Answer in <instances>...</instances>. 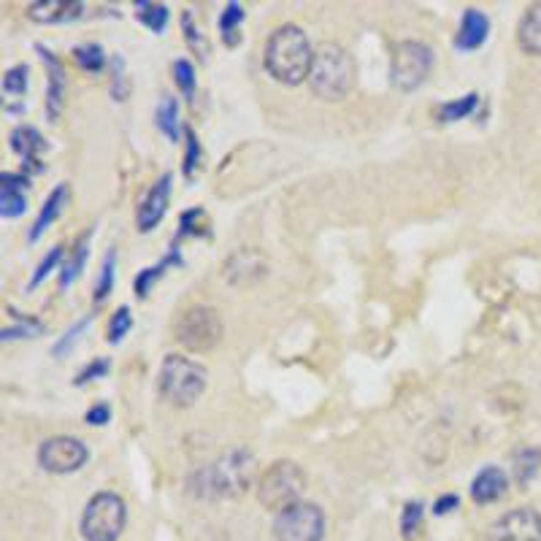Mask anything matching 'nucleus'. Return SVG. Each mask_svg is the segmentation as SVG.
Returning a JSON list of instances; mask_svg holds the SVG:
<instances>
[{
  "label": "nucleus",
  "instance_id": "2f4dec72",
  "mask_svg": "<svg viewBox=\"0 0 541 541\" xmlns=\"http://www.w3.org/2000/svg\"><path fill=\"white\" fill-rule=\"evenodd\" d=\"M130 328H133V312H130L128 306H120V309L109 317L106 341H109V344H120V341L130 333Z\"/></svg>",
  "mask_w": 541,
  "mask_h": 541
},
{
  "label": "nucleus",
  "instance_id": "a19ab883",
  "mask_svg": "<svg viewBox=\"0 0 541 541\" xmlns=\"http://www.w3.org/2000/svg\"><path fill=\"white\" fill-rule=\"evenodd\" d=\"M109 371H111V360L95 358V360H92V363H87V366H84L82 371H79V374H76L74 385L76 387H82V385H87V382H95V379H103V376H109Z\"/></svg>",
  "mask_w": 541,
  "mask_h": 541
},
{
  "label": "nucleus",
  "instance_id": "6ab92c4d",
  "mask_svg": "<svg viewBox=\"0 0 541 541\" xmlns=\"http://www.w3.org/2000/svg\"><path fill=\"white\" fill-rule=\"evenodd\" d=\"M506 490H509V479L498 466L482 468L471 482V498L477 504H496L506 496Z\"/></svg>",
  "mask_w": 541,
  "mask_h": 541
},
{
  "label": "nucleus",
  "instance_id": "a18cd8bd",
  "mask_svg": "<svg viewBox=\"0 0 541 541\" xmlns=\"http://www.w3.org/2000/svg\"><path fill=\"white\" fill-rule=\"evenodd\" d=\"M460 506V498L455 496V493H447V496H441L436 504H433V514H439V517H444V514L455 512Z\"/></svg>",
  "mask_w": 541,
  "mask_h": 541
},
{
  "label": "nucleus",
  "instance_id": "393cba45",
  "mask_svg": "<svg viewBox=\"0 0 541 541\" xmlns=\"http://www.w3.org/2000/svg\"><path fill=\"white\" fill-rule=\"evenodd\" d=\"M87 255H90V236H84V239L76 244L74 255L68 257L63 263V268H60V287H63V290H68V287L74 285L76 279L82 276Z\"/></svg>",
  "mask_w": 541,
  "mask_h": 541
},
{
  "label": "nucleus",
  "instance_id": "4468645a",
  "mask_svg": "<svg viewBox=\"0 0 541 541\" xmlns=\"http://www.w3.org/2000/svg\"><path fill=\"white\" fill-rule=\"evenodd\" d=\"M36 49L46 65V76H49L46 79V117H49V122H57L65 109V65L52 49L41 44Z\"/></svg>",
  "mask_w": 541,
  "mask_h": 541
},
{
  "label": "nucleus",
  "instance_id": "2eb2a0df",
  "mask_svg": "<svg viewBox=\"0 0 541 541\" xmlns=\"http://www.w3.org/2000/svg\"><path fill=\"white\" fill-rule=\"evenodd\" d=\"M11 149L22 157V163H25V171H28V174H41V171H44L41 152L46 149V138L41 136L36 128L19 125V128L11 130Z\"/></svg>",
  "mask_w": 541,
  "mask_h": 541
},
{
  "label": "nucleus",
  "instance_id": "412c9836",
  "mask_svg": "<svg viewBox=\"0 0 541 541\" xmlns=\"http://www.w3.org/2000/svg\"><path fill=\"white\" fill-rule=\"evenodd\" d=\"M174 266H182V255H179V247H171V252H168V255L163 257V260H160L157 266L144 268V271H141V274L136 276L138 298H147V295L152 293V287H155L157 282H160V279L166 276L168 268H174Z\"/></svg>",
  "mask_w": 541,
  "mask_h": 541
},
{
  "label": "nucleus",
  "instance_id": "b1692460",
  "mask_svg": "<svg viewBox=\"0 0 541 541\" xmlns=\"http://www.w3.org/2000/svg\"><path fill=\"white\" fill-rule=\"evenodd\" d=\"M477 106H479V95L477 92H468V95H463V98L441 103L439 109H436V120L444 122V125H447V122L466 120V117H471V114L477 111Z\"/></svg>",
  "mask_w": 541,
  "mask_h": 541
},
{
  "label": "nucleus",
  "instance_id": "c9c22d12",
  "mask_svg": "<svg viewBox=\"0 0 541 541\" xmlns=\"http://www.w3.org/2000/svg\"><path fill=\"white\" fill-rule=\"evenodd\" d=\"M174 82L182 90L187 101H195V65L190 60H176L174 63Z\"/></svg>",
  "mask_w": 541,
  "mask_h": 541
},
{
  "label": "nucleus",
  "instance_id": "a211bd4d",
  "mask_svg": "<svg viewBox=\"0 0 541 541\" xmlns=\"http://www.w3.org/2000/svg\"><path fill=\"white\" fill-rule=\"evenodd\" d=\"M68 201H71V187H68V184H57L55 190L49 193V198L44 201V206H41V211H38L33 228H30V233H28L30 244H36V241L44 236L46 230L52 228V225L60 220V214L68 209Z\"/></svg>",
  "mask_w": 541,
  "mask_h": 541
},
{
  "label": "nucleus",
  "instance_id": "7ed1b4c3",
  "mask_svg": "<svg viewBox=\"0 0 541 541\" xmlns=\"http://www.w3.org/2000/svg\"><path fill=\"white\" fill-rule=\"evenodd\" d=\"M309 90L325 103H339L352 95L355 84H358V65L355 57L349 55L336 41H322L314 49L312 71H309Z\"/></svg>",
  "mask_w": 541,
  "mask_h": 541
},
{
  "label": "nucleus",
  "instance_id": "c85d7f7f",
  "mask_svg": "<svg viewBox=\"0 0 541 541\" xmlns=\"http://www.w3.org/2000/svg\"><path fill=\"white\" fill-rule=\"evenodd\" d=\"M138 19L147 25L152 33H163L168 28V19H171V11H168L166 3H136Z\"/></svg>",
  "mask_w": 541,
  "mask_h": 541
},
{
  "label": "nucleus",
  "instance_id": "37998d69",
  "mask_svg": "<svg viewBox=\"0 0 541 541\" xmlns=\"http://www.w3.org/2000/svg\"><path fill=\"white\" fill-rule=\"evenodd\" d=\"M109 420H111L109 404H95L92 409H87V414H84V422H87V425H92V428L109 425Z\"/></svg>",
  "mask_w": 541,
  "mask_h": 541
},
{
  "label": "nucleus",
  "instance_id": "c756f323",
  "mask_svg": "<svg viewBox=\"0 0 541 541\" xmlns=\"http://www.w3.org/2000/svg\"><path fill=\"white\" fill-rule=\"evenodd\" d=\"M422 520H425V506L422 501H409L401 514V536L404 541H417L422 533Z\"/></svg>",
  "mask_w": 541,
  "mask_h": 541
},
{
  "label": "nucleus",
  "instance_id": "20e7f679",
  "mask_svg": "<svg viewBox=\"0 0 541 541\" xmlns=\"http://www.w3.org/2000/svg\"><path fill=\"white\" fill-rule=\"evenodd\" d=\"M209 385V371L203 363L193 358H184L179 352H171L160 366L157 374V387L163 401H168L176 409H190L203 398Z\"/></svg>",
  "mask_w": 541,
  "mask_h": 541
},
{
  "label": "nucleus",
  "instance_id": "f704fd0d",
  "mask_svg": "<svg viewBox=\"0 0 541 541\" xmlns=\"http://www.w3.org/2000/svg\"><path fill=\"white\" fill-rule=\"evenodd\" d=\"M28 211V198L17 190H0V217L17 220Z\"/></svg>",
  "mask_w": 541,
  "mask_h": 541
},
{
  "label": "nucleus",
  "instance_id": "9d476101",
  "mask_svg": "<svg viewBox=\"0 0 541 541\" xmlns=\"http://www.w3.org/2000/svg\"><path fill=\"white\" fill-rule=\"evenodd\" d=\"M90 450L87 444L74 436H52L38 447V466L49 474H74L87 466Z\"/></svg>",
  "mask_w": 541,
  "mask_h": 541
},
{
  "label": "nucleus",
  "instance_id": "f03ea898",
  "mask_svg": "<svg viewBox=\"0 0 541 541\" xmlns=\"http://www.w3.org/2000/svg\"><path fill=\"white\" fill-rule=\"evenodd\" d=\"M314 60V46L306 36V30L298 25H279L268 36L266 49H263V65L268 76L279 84L295 87L309 79Z\"/></svg>",
  "mask_w": 541,
  "mask_h": 541
},
{
  "label": "nucleus",
  "instance_id": "473e14b6",
  "mask_svg": "<svg viewBox=\"0 0 541 541\" xmlns=\"http://www.w3.org/2000/svg\"><path fill=\"white\" fill-rule=\"evenodd\" d=\"M28 82H30L28 65H14V68H9L6 76H3V92L11 95V98H22V95L28 92Z\"/></svg>",
  "mask_w": 541,
  "mask_h": 541
},
{
  "label": "nucleus",
  "instance_id": "6e6552de",
  "mask_svg": "<svg viewBox=\"0 0 541 541\" xmlns=\"http://www.w3.org/2000/svg\"><path fill=\"white\" fill-rule=\"evenodd\" d=\"M225 325L214 306H190L179 314L174 325V339L190 352H209L222 341Z\"/></svg>",
  "mask_w": 541,
  "mask_h": 541
},
{
  "label": "nucleus",
  "instance_id": "cd10ccee",
  "mask_svg": "<svg viewBox=\"0 0 541 541\" xmlns=\"http://www.w3.org/2000/svg\"><path fill=\"white\" fill-rule=\"evenodd\" d=\"M184 141H187V152H184V179L193 182L195 174L201 171L203 147L201 138H198V133H195L193 128H184Z\"/></svg>",
  "mask_w": 541,
  "mask_h": 541
},
{
  "label": "nucleus",
  "instance_id": "1a4fd4ad",
  "mask_svg": "<svg viewBox=\"0 0 541 541\" xmlns=\"http://www.w3.org/2000/svg\"><path fill=\"white\" fill-rule=\"evenodd\" d=\"M325 512L312 501H298L276 514L274 539L276 541H322L325 539Z\"/></svg>",
  "mask_w": 541,
  "mask_h": 541
},
{
  "label": "nucleus",
  "instance_id": "ea45409f",
  "mask_svg": "<svg viewBox=\"0 0 541 541\" xmlns=\"http://www.w3.org/2000/svg\"><path fill=\"white\" fill-rule=\"evenodd\" d=\"M44 331V325L38 320H30L25 317L22 325H6L3 331H0V341H14V339H30V336H36V333Z\"/></svg>",
  "mask_w": 541,
  "mask_h": 541
},
{
  "label": "nucleus",
  "instance_id": "0eeeda50",
  "mask_svg": "<svg viewBox=\"0 0 541 541\" xmlns=\"http://www.w3.org/2000/svg\"><path fill=\"white\" fill-rule=\"evenodd\" d=\"M433 49L422 41H398L390 55V84L398 92L420 90L433 71Z\"/></svg>",
  "mask_w": 541,
  "mask_h": 541
},
{
  "label": "nucleus",
  "instance_id": "4be33fe9",
  "mask_svg": "<svg viewBox=\"0 0 541 541\" xmlns=\"http://www.w3.org/2000/svg\"><path fill=\"white\" fill-rule=\"evenodd\" d=\"M155 122H157V128H160V133H163L171 144L179 141V136L184 133L182 122H179V101L171 98V95H163V101L157 103Z\"/></svg>",
  "mask_w": 541,
  "mask_h": 541
},
{
  "label": "nucleus",
  "instance_id": "aec40b11",
  "mask_svg": "<svg viewBox=\"0 0 541 541\" xmlns=\"http://www.w3.org/2000/svg\"><path fill=\"white\" fill-rule=\"evenodd\" d=\"M517 46L525 55L541 57V3H533L517 25Z\"/></svg>",
  "mask_w": 541,
  "mask_h": 541
},
{
  "label": "nucleus",
  "instance_id": "bb28decb",
  "mask_svg": "<svg viewBox=\"0 0 541 541\" xmlns=\"http://www.w3.org/2000/svg\"><path fill=\"white\" fill-rule=\"evenodd\" d=\"M114 279H117V249H109L106 257H103L101 274H98V282H95V303H103L114 290Z\"/></svg>",
  "mask_w": 541,
  "mask_h": 541
},
{
  "label": "nucleus",
  "instance_id": "423d86ee",
  "mask_svg": "<svg viewBox=\"0 0 541 541\" xmlns=\"http://www.w3.org/2000/svg\"><path fill=\"white\" fill-rule=\"evenodd\" d=\"M125 523H128V506L122 496L103 490L87 501L79 528L84 541H120Z\"/></svg>",
  "mask_w": 541,
  "mask_h": 541
},
{
  "label": "nucleus",
  "instance_id": "f8f14e48",
  "mask_svg": "<svg viewBox=\"0 0 541 541\" xmlns=\"http://www.w3.org/2000/svg\"><path fill=\"white\" fill-rule=\"evenodd\" d=\"M493 541H541V512L523 506L498 517L490 531Z\"/></svg>",
  "mask_w": 541,
  "mask_h": 541
},
{
  "label": "nucleus",
  "instance_id": "39448f33",
  "mask_svg": "<svg viewBox=\"0 0 541 541\" xmlns=\"http://www.w3.org/2000/svg\"><path fill=\"white\" fill-rule=\"evenodd\" d=\"M303 490H306V474L295 460H276L257 479V501L276 514L303 501Z\"/></svg>",
  "mask_w": 541,
  "mask_h": 541
},
{
  "label": "nucleus",
  "instance_id": "7c9ffc66",
  "mask_svg": "<svg viewBox=\"0 0 541 541\" xmlns=\"http://www.w3.org/2000/svg\"><path fill=\"white\" fill-rule=\"evenodd\" d=\"M74 60L87 74H101L106 68V55L98 44H79L74 49Z\"/></svg>",
  "mask_w": 541,
  "mask_h": 541
},
{
  "label": "nucleus",
  "instance_id": "e433bc0d",
  "mask_svg": "<svg viewBox=\"0 0 541 541\" xmlns=\"http://www.w3.org/2000/svg\"><path fill=\"white\" fill-rule=\"evenodd\" d=\"M109 76H111V95H114V101H125L130 92V84L128 79H125V60H122L120 55L111 57L109 63Z\"/></svg>",
  "mask_w": 541,
  "mask_h": 541
},
{
  "label": "nucleus",
  "instance_id": "79ce46f5",
  "mask_svg": "<svg viewBox=\"0 0 541 541\" xmlns=\"http://www.w3.org/2000/svg\"><path fill=\"white\" fill-rule=\"evenodd\" d=\"M536 466H539V452H536V450L520 452V458H517V466H514L517 482H520V485H528L533 474H536Z\"/></svg>",
  "mask_w": 541,
  "mask_h": 541
},
{
  "label": "nucleus",
  "instance_id": "f3484780",
  "mask_svg": "<svg viewBox=\"0 0 541 541\" xmlns=\"http://www.w3.org/2000/svg\"><path fill=\"white\" fill-rule=\"evenodd\" d=\"M490 36V19L482 9H466L463 19H460V28L452 38V44L460 52H477L479 46L485 44Z\"/></svg>",
  "mask_w": 541,
  "mask_h": 541
},
{
  "label": "nucleus",
  "instance_id": "ddd939ff",
  "mask_svg": "<svg viewBox=\"0 0 541 541\" xmlns=\"http://www.w3.org/2000/svg\"><path fill=\"white\" fill-rule=\"evenodd\" d=\"M171 187H174V176L171 174H163L149 187V193L144 195V201H141L136 214V225L141 233H149V230H155L163 222L168 211V201H171Z\"/></svg>",
  "mask_w": 541,
  "mask_h": 541
},
{
  "label": "nucleus",
  "instance_id": "dca6fc26",
  "mask_svg": "<svg viewBox=\"0 0 541 541\" xmlns=\"http://www.w3.org/2000/svg\"><path fill=\"white\" fill-rule=\"evenodd\" d=\"M84 14V3L79 0H36L28 6V17L38 25H65Z\"/></svg>",
  "mask_w": 541,
  "mask_h": 541
},
{
  "label": "nucleus",
  "instance_id": "9b49d317",
  "mask_svg": "<svg viewBox=\"0 0 541 541\" xmlns=\"http://www.w3.org/2000/svg\"><path fill=\"white\" fill-rule=\"evenodd\" d=\"M268 274L266 255L257 247H241L225 260L222 266V279L230 287H252Z\"/></svg>",
  "mask_w": 541,
  "mask_h": 541
},
{
  "label": "nucleus",
  "instance_id": "4c0bfd02",
  "mask_svg": "<svg viewBox=\"0 0 541 541\" xmlns=\"http://www.w3.org/2000/svg\"><path fill=\"white\" fill-rule=\"evenodd\" d=\"M90 322H92V314H87L84 320L76 322L74 328H71V331L65 333L63 339L57 341L55 347H52V355H55V358H63V355H68V352H71V349L76 347V341L82 339V333L87 331V328H90Z\"/></svg>",
  "mask_w": 541,
  "mask_h": 541
},
{
  "label": "nucleus",
  "instance_id": "5701e85b",
  "mask_svg": "<svg viewBox=\"0 0 541 541\" xmlns=\"http://www.w3.org/2000/svg\"><path fill=\"white\" fill-rule=\"evenodd\" d=\"M247 17V11L241 3H228L225 11L220 14V36L225 46H239L241 44V22Z\"/></svg>",
  "mask_w": 541,
  "mask_h": 541
},
{
  "label": "nucleus",
  "instance_id": "a878e982",
  "mask_svg": "<svg viewBox=\"0 0 541 541\" xmlns=\"http://www.w3.org/2000/svg\"><path fill=\"white\" fill-rule=\"evenodd\" d=\"M182 30H184V41H187V46L193 49L195 55L201 57V60H206L209 57V41H206V36H203V28L198 25V19L193 17V11L184 9L182 11Z\"/></svg>",
  "mask_w": 541,
  "mask_h": 541
},
{
  "label": "nucleus",
  "instance_id": "72a5a7b5",
  "mask_svg": "<svg viewBox=\"0 0 541 541\" xmlns=\"http://www.w3.org/2000/svg\"><path fill=\"white\" fill-rule=\"evenodd\" d=\"M206 228H209L206 211L203 209L184 211L182 220H179V239H187V236H206V233H209Z\"/></svg>",
  "mask_w": 541,
  "mask_h": 541
},
{
  "label": "nucleus",
  "instance_id": "f257e3e1",
  "mask_svg": "<svg viewBox=\"0 0 541 541\" xmlns=\"http://www.w3.org/2000/svg\"><path fill=\"white\" fill-rule=\"evenodd\" d=\"M257 463L249 450H233L201 466L187 477V493L201 501H222V498H241L255 482Z\"/></svg>",
  "mask_w": 541,
  "mask_h": 541
},
{
  "label": "nucleus",
  "instance_id": "58836bf2",
  "mask_svg": "<svg viewBox=\"0 0 541 541\" xmlns=\"http://www.w3.org/2000/svg\"><path fill=\"white\" fill-rule=\"evenodd\" d=\"M60 260H63V247H52V249H49V252H46L44 260L38 263L36 274H33V279H30L28 290H36V287L41 285V282H44L46 276L52 274V271H55V268L60 266Z\"/></svg>",
  "mask_w": 541,
  "mask_h": 541
},
{
  "label": "nucleus",
  "instance_id": "c03bdc74",
  "mask_svg": "<svg viewBox=\"0 0 541 541\" xmlns=\"http://www.w3.org/2000/svg\"><path fill=\"white\" fill-rule=\"evenodd\" d=\"M30 187V176L28 174H3L0 176V190H28Z\"/></svg>",
  "mask_w": 541,
  "mask_h": 541
}]
</instances>
